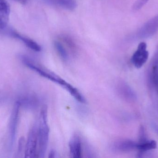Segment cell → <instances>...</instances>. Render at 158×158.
Instances as JSON below:
<instances>
[{"mask_svg":"<svg viewBox=\"0 0 158 158\" xmlns=\"http://www.w3.org/2000/svg\"><path fill=\"white\" fill-rule=\"evenodd\" d=\"M158 31V15L149 19L138 30V36L142 39L152 37Z\"/></svg>","mask_w":158,"mask_h":158,"instance_id":"obj_6","label":"cell"},{"mask_svg":"<svg viewBox=\"0 0 158 158\" xmlns=\"http://www.w3.org/2000/svg\"><path fill=\"white\" fill-rule=\"evenodd\" d=\"M12 34L14 37L22 41L28 48H30L31 50L35 52H40L41 50V46L35 41H33L31 39L20 35L15 32H12Z\"/></svg>","mask_w":158,"mask_h":158,"instance_id":"obj_13","label":"cell"},{"mask_svg":"<svg viewBox=\"0 0 158 158\" xmlns=\"http://www.w3.org/2000/svg\"><path fill=\"white\" fill-rule=\"evenodd\" d=\"M157 143L154 140H148L142 143H137V150L140 152L139 155H142L148 151L156 149Z\"/></svg>","mask_w":158,"mask_h":158,"instance_id":"obj_14","label":"cell"},{"mask_svg":"<svg viewBox=\"0 0 158 158\" xmlns=\"http://www.w3.org/2000/svg\"><path fill=\"white\" fill-rule=\"evenodd\" d=\"M38 124H35L29 133L25 149V157L38 158Z\"/></svg>","mask_w":158,"mask_h":158,"instance_id":"obj_3","label":"cell"},{"mask_svg":"<svg viewBox=\"0 0 158 158\" xmlns=\"http://www.w3.org/2000/svg\"><path fill=\"white\" fill-rule=\"evenodd\" d=\"M139 141L138 143H142L147 141L145 130L143 126H141L139 130Z\"/></svg>","mask_w":158,"mask_h":158,"instance_id":"obj_17","label":"cell"},{"mask_svg":"<svg viewBox=\"0 0 158 158\" xmlns=\"http://www.w3.org/2000/svg\"><path fill=\"white\" fill-rule=\"evenodd\" d=\"M148 78L151 86L158 95V46L150 63Z\"/></svg>","mask_w":158,"mask_h":158,"instance_id":"obj_7","label":"cell"},{"mask_svg":"<svg viewBox=\"0 0 158 158\" xmlns=\"http://www.w3.org/2000/svg\"><path fill=\"white\" fill-rule=\"evenodd\" d=\"M137 143L126 139L114 142L111 146L112 150L118 152H128L137 149Z\"/></svg>","mask_w":158,"mask_h":158,"instance_id":"obj_8","label":"cell"},{"mask_svg":"<svg viewBox=\"0 0 158 158\" xmlns=\"http://www.w3.org/2000/svg\"><path fill=\"white\" fill-rule=\"evenodd\" d=\"M10 14L9 4L6 0H0V29L6 27Z\"/></svg>","mask_w":158,"mask_h":158,"instance_id":"obj_10","label":"cell"},{"mask_svg":"<svg viewBox=\"0 0 158 158\" xmlns=\"http://www.w3.org/2000/svg\"><path fill=\"white\" fill-rule=\"evenodd\" d=\"M120 94L126 100L134 102L137 99L136 94L132 89L125 83H121L118 86Z\"/></svg>","mask_w":158,"mask_h":158,"instance_id":"obj_11","label":"cell"},{"mask_svg":"<svg viewBox=\"0 0 158 158\" xmlns=\"http://www.w3.org/2000/svg\"><path fill=\"white\" fill-rule=\"evenodd\" d=\"M69 148L71 157L82 158V148L81 141L78 135H74L71 137L69 141Z\"/></svg>","mask_w":158,"mask_h":158,"instance_id":"obj_9","label":"cell"},{"mask_svg":"<svg viewBox=\"0 0 158 158\" xmlns=\"http://www.w3.org/2000/svg\"><path fill=\"white\" fill-rule=\"evenodd\" d=\"M149 56V53L147 50V44L141 42L138 45L137 50L131 58V62L135 68H141L146 63Z\"/></svg>","mask_w":158,"mask_h":158,"instance_id":"obj_5","label":"cell"},{"mask_svg":"<svg viewBox=\"0 0 158 158\" xmlns=\"http://www.w3.org/2000/svg\"><path fill=\"white\" fill-rule=\"evenodd\" d=\"M148 1L149 0H136L133 6L132 9L135 11L140 10Z\"/></svg>","mask_w":158,"mask_h":158,"instance_id":"obj_16","label":"cell"},{"mask_svg":"<svg viewBox=\"0 0 158 158\" xmlns=\"http://www.w3.org/2000/svg\"><path fill=\"white\" fill-rule=\"evenodd\" d=\"M153 128H154V130H155V131L158 134V126H155V125H154Z\"/></svg>","mask_w":158,"mask_h":158,"instance_id":"obj_21","label":"cell"},{"mask_svg":"<svg viewBox=\"0 0 158 158\" xmlns=\"http://www.w3.org/2000/svg\"><path fill=\"white\" fill-rule=\"evenodd\" d=\"M24 144H25V140L23 137H21L19 140V144L18 147V153H20L23 150L24 148Z\"/></svg>","mask_w":158,"mask_h":158,"instance_id":"obj_18","label":"cell"},{"mask_svg":"<svg viewBox=\"0 0 158 158\" xmlns=\"http://www.w3.org/2000/svg\"><path fill=\"white\" fill-rule=\"evenodd\" d=\"M23 63L26 65L29 68L35 72H37L41 76L46 78L52 81L57 83L62 86L69 92L77 101L81 103H85V98L82 95L80 92L73 85L68 83L64 80L57 76L56 74L52 72H51L48 70H45L38 66L36 64H34L30 59L27 58H22Z\"/></svg>","mask_w":158,"mask_h":158,"instance_id":"obj_1","label":"cell"},{"mask_svg":"<svg viewBox=\"0 0 158 158\" xmlns=\"http://www.w3.org/2000/svg\"><path fill=\"white\" fill-rule=\"evenodd\" d=\"M20 105H21V102L19 101H17L15 103L13 110H12V114L10 117L9 125L10 147H13L15 139Z\"/></svg>","mask_w":158,"mask_h":158,"instance_id":"obj_4","label":"cell"},{"mask_svg":"<svg viewBox=\"0 0 158 158\" xmlns=\"http://www.w3.org/2000/svg\"><path fill=\"white\" fill-rule=\"evenodd\" d=\"M46 3L72 11L77 7L76 0H44Z\"/></svg>","mask_w":158,"mask_h":158,"instance_id":"obj_12","label":"cell"},{"mask_svg":"<svg viewBox=\"0 0 158 158\" xmlns=\"http://www.w3.org/2000/svg\"><path fill=\"white\" fill-rule=\"evenodd\" d=\"M55 46L62 58L64 60H67L68 58L67 53L64 46L61 45V44L57 41L55 42Z\"/></svg>","mask_w":158,"mask_h":158,"instance_id":"obj_15","label":"cell"},{"mask_svg":"<svg viewBox=\"0 0 158 158\" xmlns=\"http://www.w3.org/2000/svg\"><path fill=\"white\" fill-rule=\"evenodd\" d=\"M46 106H44L40 113L38 124V158H44L45 156L48 142L50 129L48 123V111Z\"/></svg>","mask_w":158,"mask_h":158,"instance_id":"obj_2","label":"cell"},{"mask_svg":"<svg viewBox=\"0 0 158 158\" xmlns=\"http://www.w3.org/2000/svg\"><path fill=\"white\" fill-rule=\"evenodd\" d=\"M56 156V153L54 150H51L49 153V157L50 158H55Z\"/></svg>","mask_w":158,"mask_h":158,"instance_id":"obj_19","label":"cell"},{"mask_svg":"<svg viewBox=\"0 0 158 158\" xmlns=\"http://www.w3.org/2000/svg\"><path fill=\"white\" fill-rule=\"evenodd\" d=\"M15 1L20 3L22 4H25L27 3L28 0H15Z\"/></svg>","mask_w":158,"mask_h":158,"instance_id":"obj_20","label":"cell"}]
</instances>
